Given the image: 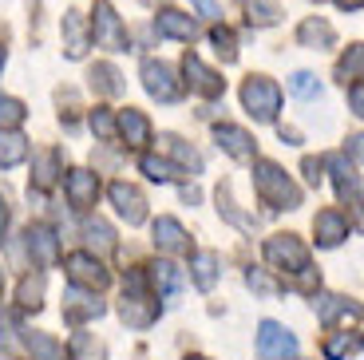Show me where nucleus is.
<instances>
[{
    "mask_svg": "<svg viewBox=\"0 0 364 360\" xmlns=\"http://www.w3.org/2000/svg\"><path fill=\"white\" fill-rule=\"evenodd\" d=\"M191 270H194V285H198L202 293H210V289H214V281H218V253H210V250L194 253Z\"/></svg>",
    "mask_w": 364,
    "mask_h": 360,
    "instance_id": "nucleus-24",
    "label": "nucleus"
},
{
    "mask_svg": "<svg viewBox=\"0 0 364 360\" xmlns=\"http://www.w3.org/2000/svg\"><path fill=\"white\" fill-rule=\"evenodd\" d=\"M155 245L163 253H191V238H186L182 222H174V218H159L155 222Z\"/></svg>",
    "mask_w": 364,
    "mask_h": 360,
    "instance_id": "nucleus-18",
    "label": "nucleus"
},
{
    "mask_svg": "<svg viewBox=\"0 0 364 360\" xmlns=\"http://www.w3.org/2000/svg\"><path fill=\"white\" fill-rule=\"evenodd\" d=\"M28 115V107L20 100H12V95H0V127H20Z\"/></svg>",
    "mask_w": 364,
    "mask_h": 360,
    "instance_id": "nucleus-37",
    "label": "nucleus"
},
{
    "mask_svg": "<svg viewBox=\"0 0 364 360\" xmlns=\"http://www.w3.org/2000/svg\"><path fill=\"white\" fill-rule=\"evenodd\" d=\"M301 171H305V182H309V186H321V171H325V162L305 159V166H301Z\"/></svg>",
    "mask_w": 364,
    "mask_h": 360,
    "instance_id": "nucleus-44",
    "label": "nucleus"
},
{
    "mask_svg": "<svg viewBox=\"0 0 364 360\" xmlns=\"http://www.w3.org/2000/svg\"><path fill=\"white\" fill-rule=\"evenodd\" d=\"M28 250L36 253L40 265H52L55 258H60V245H55V234L48 230V226H32L28 230Z\"/></svg>",
    "mask_w": 364,
    "mask_h": 360,
    "instance_id": "nucleus-22",
    "label": "nucleus"
},
{
    "mask_svg": "<svg viewBox=\"0 0 364 360\" xmlns=\"http://www.w3.org/2000/svg\"><path fill=\"white\" fill-rule=\"evenodd\" d=\"M194 9L202 12V16H210V20H218L222 16V9H218V0H191Z\"/></svg>",
    "mask_w": 364,
    "mask_h": 360,
    "instance_id": "nucleus-45",
    "label": "nucleus"
},
{
    "mask_svg": "<svg viewBox=\"0 0 364 360\" xmlns=\"http://www.w3.org/2000/svg\"><path fill=\"white\" fill-rule=\"evenodd\" d=\"M337 9H345V12H356V9H364V0H337Z\"/></svg>",
    "mask_w": 364,
    "mask_h": 360,
    "instance_id": "nucleus-47",
    "label": "nucleus"
},
{
    "mask_svg": "<svg viewBox=\"0 0 364 360\" xmlns=\"http://www.w3.org/2000/svg\"><path fill=\"white\" fill-rule=\"evenodd\" d=\"M64 190H68V198H72L75 210H87L91 202L100 198V179H95L91 171H72L68 182H64Z\"/></svg>",
    "mask_w": 364,
    "mask_h": 360,
    "instance_id": "nucleus-16",
    "label": "nucleus"
},
{
    "mask_svg": "<svg viewBox=\"0 0 364 360\" xmlns=\"http://www.w3.org/2000/svg\"><path fill=\"white\" fill-rule=\"evenodd\" d=\"M282 139H285V143H293V147L301 143V135H297V131H293V127H282Z\"/></svg>",
    "mask_w": 364,
    "mask_h": 360,
    "instance_id": "nucleus-48",
    "label": "nucleus"
},
{
    "mask_svg": "<svg viewBox=\"0 0 364 360\" xmlns=\"http://www.w3.org/2000/svg\"><path fill=\"white\" fill-rule=\"evenodd\" d=\"M68 352H72V360H100L103 356V349L91 341L87 333H75L72 337V349H68Z\"/></svg>",
    "mask_w": 364,
    "mask_h": 360,
    "instance_id": "nucleus-39",
    "label": "nucleus"
},
{
    "mask_svg": "<svg viewBox=\"0 0 364 360\" xmlns=\"http://www.w3.org/2000/svg\"><path fill=\"white\" fill-rule=\"evenodd\" d=\"M91 36H95V44L111 48V52H127V32H123V20L115 16V9H111L107 0H95Z\"/></svg>",
    "mask_w": 364,
    "mask_h": 360,
    "instance_id": "nucleus-5",
    "label": "nucleus"
},
{
    "mask_svg": "<svg viewBox=\"0 0 364 360\" xmlns=\"http://www.w3.org/2000/svg\"><path fill=\"white\" fill-rule=\"evenodd\" d=\"M83 242H87V250H100V253L115 250V234H111V226L100 222V218L83 226Z\"/></svg>",
    "mask_w": 364,
    "mask_h": 360,
    "instance_id": "nucleus-27",
    "label": "nucleus"
},
{
    "mask_svg": "<svg viewBox=\"0 0 364 360\" xmlns=\"http://www.w3.org/2000/svg\"><path fill=\"white\" fill-rule=\"evenodd\" d=\"M182 75H186L191 91H198V95H206V100H218L222 91H226V80H222L218 72H210L198 55H186V60H182Z\"/></svg>",
    "mask_w": 364,
    "mask_h": 360,
    "instance_id": "nucleus-8",
    "label": "nucleus"
},
{
    "mask_svg": "<svg viewBox=\"0 0 364 360\" xmlns=\"http://www.w3.org/2000/svg\"><path fill=\"white\" fill-rule=\"evenodd\" d=\"M254 186H257V194H262V202L273 206V210H297L301 206L297 182H293L289 174H285L277 162H269V159L254 162Z\"/></svg>",
    "mask_w": 364,
    "mask_h": 360,
    "instance_id": "nucleus-1",
    "label": "nucleus"
},
{
    "mask_svg": "<svg viewBox=\"0 0 364 360\" xmlns=\"http://www.w3.org/2000/svg\"><path fill=\"white\" fill-rule=\"evenodd\" d=\"M155 28L163 32V36H171V40H198V24H194L191 16H182V12H174V9H166V12H159V20H155Z\"/></svg>",
    "mask_w": 364,
    "mask_h": 360,
    "instance_id": "nucleus-20",
    "label": "nucleus"
},
{
    "mask_svg": "<svg viewBox=\"0 0 364 360\" xmlns=\"http://www.w3.org/2000/svg\"><path fill=\"white\" fill-rule=\"evenodd\" d=\"M143 88L151 91L159 103H174L182 95V83L174 80L171 63H163V60H146L143 63Z\"/></svg>",
    "mask_w": 364,
    "mask_h": 360,
    "instance_id": "nucleus-7",
    "label": "nucleus"
},
{
    "mask_svg": "<svg viewBox=\"0 0 364 360\" xmlns=\"http://www.w3.org/2000/svg\"><path fill=\"white\" fill-rule=\"evenodd\" d=\"M0 68H4V48H0Z\"/></svg>",
    "mask_w": 364,
    "mask_h": 360,
    "instance_id": "nucleus-50",
    "label": "nucleus"
},
{
    "mask_svg": "<svg viewBox=\"0 0 364 360\" xmlns=\"http://www.w3.org/2000/svg\"><path fill=\"white\" fill-rule=\"evenodd\" d=\"M317 317L333 329L337 321H360L364 305H356V301H348V297H337V293H325V297H317Z\"/></svg>",
    "mask_w": 364,
    "mask_h": 360,
    "instance_id": "nucleus-14",
    "label": "nucleus"
},
{
    "mask_svg": "<svg viewBox=\"0 0 364 360\" xmlns=\"http://www.w3.org/2000/svg\"><path fill=\"white\" fill-rule=\"evenodd\" d=\"M353 349H356V341L348 333H333V337H325V344H321V352H325L328 360H345Z\"/></svg>",
    "mask_w": 364,
    "mask_h": 360,
    "instance_id": "nucleus-35",
    "label": "nucleus"
},
{
    "mask_svg": "<svg viewBox=\"0 0 364 360\" xmlns=\"http://www.w3.org/2000/svg\"><path fill=\"white\" fill-rule=\"evenodd\" d=\"M246 285L254 289V293H262V297H273V293L282 289V285H277V281H269V277H265L262 270H250V273H246Z\"/></svg>",
    "mask_w": 364,
    "mask_h": 360,
    "instance_id": "nucleus-41",
    "label": "nucleus"
},
{
    "mask_svg": "<svg viewBox=\"0 0 364 360\" xmlns=\"http://www.w3.org/2000/svg\"><path fill=\"white\" fill-rule=\"evenodd\" d=\"M348 159H353V162H364V135H353V139H348Z\"/></svg>",
    "mask_w": 364,
    "mask_h": 360,
    "instance_id": "nucleus-46",
    "label": "nucleus"
},
{
    "mask_svg": "<svg viewBox=\"0 0 364 360\" xmlns=\"http://www.w3.org/2000/svg\"><path fill=\"white\" fill-rule=\"evenodd\" d=\"M119 313H123V321H127L131 329H146V324L163 313V309H159L155 297H146V293H127L123 305H119Z\"/></svg>",
    "mask_w": 364,
    "mask_h": 360,
    "instance_id": "nucleus-15",
    "label": "nucleus"
},
{
    "mask_svg": "<svg viewBox=\"0 0 364 360\" xmlns=\"http://www.w3.org/2000/svg\"><path fill=\"white\" fill-rule=\"evenodd\" d=\"M32 174H36V186H52L55 174H60V154H55V151H40Z\"/></svg>",
    "mask_w": 364,
    "mask_h": 360,
    "instance_id": "nucleus-29",
    "label": "nucleus"
},
{
    "mask_svg": "<svg viewBox=\"0 0 364 360\" xmlns=\"http://www.w3.org/2000/svg\"><path fill=\"white\" fill-rule=\"evenodd\" d=\"M68 277H72V285H91V289L107 285V270H103V261L91 258V253H72V258H68Z\"/></svg>",
    "mask_w": 364,
    "mask_h": 360,
    "instance_id": "nucleus-12",
    "label": "nucleus"
},
{
    "mask_svg": "<svg viewBox=\"0 0 364 360\" xmlns=\"http://www.w3.org/2000/svg\"><path fill=\"white\" fill-rule=\"evenodd\" d=\"M91 317H103V301L95 293H87L83 285H72L64 293V321L80 324V321H91Z\"/></svg>",
    "mask_w": 364,
    "mask_h": 360,
    "instance_id": "nucleus-11",
    "label": "nucleus"
},
{
    "mask_svg": "<svg viewBox=\"0 0 364 360\" xmlns=\"http://www.w3.org/2000/svg\"><path fill=\"white\" fill-rule=\"evenodd\" d=\"M4 222H9V210H4V198H0V234H4Z\"/></svg>",
    "mask_w": 364,
    "mask_h": 360,
    "instance_id": "nucleus-49",
    "label": "nucleus"
},
{
    "mask_svg": "<svg viewBox=\"0 0 364 360\" xmlns=\"http://www.w3.org/2000/svg\"><path fill=\"white\" fill-rule=\"evenodd\" d=\"M348 107H353V115L364 119V80L360 83H348Z\"/></svg>",
    "mask_w": 364,
    "mask_h": 360,
    "instance_id": "nucleus-43",
    "label": "nucleus"
},
{
    "mask_svg": "<svg viewBox=\"0 0 364 360\" xmlns=\"http://www.w3.org/2000/svg\"><path fill=\"white\" fill-rule=\"evenodd\" d=\"M28 159V139L12 127H0V166H16Z\"/></svg>",
    "mask_w": 364,
    "mask_h": 360,
    "instance_id": "nucleus-23",
    "label": "nucleus"
},
{
    "mask_svg": "<svg viewBox=\"0 0 364 360\" xmlns=\"http://www.w3.org/2000/svg\"><path fill=\"white\" fill-rule=\"evenodd\" d=\"M186 360H206V356H186Z\"/></svg>",
    "mask_w": 364,
    "mask_h": 360,
    "instance_id": "nucleus-51",
    "label": "nucleus"
},
{
    "mask_svg": "<svg viewBox=\"0 0 364 360\" xmlns=\"http://www.w3.org/2000/svg\"><path fill=\"white\" fill-rule=\"evenodd\" d=\"M297 40H301L305 48H313V52H328V48L337 44V32H333V24H328V20L309 16L305 24L297 28Z\"/></svg>",
    "mask_w": 364,
    "mask_h": 360,
    "instance_id": "nucleus-17",
    "label": "nucleus"
},
{
    "mask_svg": "<svg viewBox=\"0 0 364 360\" xmlns=\"http://www.w3.org/2000/svg\"><path fill=\"white\" fill-rule=\"evenodd\" d=\"M265 261H269L273 270H282V273H301L305 265H309V250L301 245V238L293 234H277L265 242Z\"/></svg>",
    "mask_w": 364,
    "mask_h": 360,
    "instance_id": "nucleus-3",
    "label": "nucleus"
},
{
    "mask_svg": "<svg viewBox=\"0 0 364 360\" xmlns=\"http://www.w3.org/2000/svg\"><path fill=\"white\" fill-rule=\"evenodd\" d=\"M163 143H166V151H171V154H174V159H178V162H182V166H186V171H194V174H198V171H202V159H198V154H194V151H191V147H186V143H182V139H174V135H166V139H163Z\"/></svg>",
    "mask_w": 364,
    "mask_h": 360,
    "instance_id": "nucleus-32",
    "label": "nucleus"
},
{
    "mask_svg": "<svg viewBox=\"0 0 364 360\" xmlns=\"http://www.w3.org/2000/svg\"><path fill=\"white\" fill-rule=\"evenodd\" d=\"M210 44H214V52H218L226 63L237 60V40H234V32H230V28H214V32H210Z\"/></svg>",
    "mask_w": 364,
    "mask_h": 360,
    "instance_id": "nucleus-31",
    "label": "nucleus"
},
{
    "mask_svg": "<svg viewBox=\"0 0 364 360\" xmlns=\"http://www.w3.org/2000/svg\"><path fill=\"white\" fill-rule=\"evenodd\" d=\"M91 131H95L100 139H115L119 127H115V119L107 115V107H95V111H91Z\"/></svg>",
    "mask_w": 364,
    "mask_h": 360,
    "instance_id": "nucleus-40",
    "label": "nucleus"
},
{
    "mask_svg": "<svg viewBox=\"0 0 364 360\" xmlns=\"http://www.w3.org/2000/svg\"><path fill=\"white\" fill-rule=\"evenodd\" d=\"M313 234H317V245L333 250V245H341L348 238V218L341 214V210H321V214L313 218Z\"/></svg>",
    "mask_w": 364,
    "mask_h": 360,
    "instance_id": "nucleus-13",
    "label": "nucleus"
},
{
    "mask_svg": "<svg viewBox=\"0 0 364 360\" xmlns=\"http://www.w3.org/2000/svg\"><path fill=\"white\" fill-rule=\"evenodd\" d=\"M325 171L333 174V186H337L341 202H348V206H360V179H356V166L348 154H328L325 159Z\"/></svg>",
    "mask_w": 364,
    "mask_h": 360,
    "instance_id": "nucleus-6",
    "label": "nucleus"
},
{
    "mask_svg": "<svg viewBox=\"0 0 364 360\" xmlns=\"http://www.w3.org/2000/svg\"><path fill=\"white\" fill-rule=\"evenodd\" d=\"M111 202H115L119 218L127 226H143L146 222V198L139 194L135 186H127V182H111Z\"/></svg>",
    "mask_w": 364,
    "mask_h": 360,
    "instance_id": "nucleus-9",
    "label": "nucleus"
},
{
    "mask_svg": "<svg viewBox=\"0 0 364 360\" xmlns=\"http://www.w3.org/2000/svg\"><path fill=\"white\" fill-rule=\"evenodd\" d=\"M28 349L36 352L40 360H64V349H60L55 341H48L44 333H28Z\"/></svg>",
    "mask_w": 364,
    "mask_h": 360,
    "instance_id": "nucleus-38",
    "label": "nucleus"
},
{
    "mask_svg": "<svg viewBox=\"0 0 364 360\" xmlns=\"http://www.w3.org/2000/svg\"><path fill=\"white\" fill-rule=\"evenodd\" d=\"M242 107L257 119V123H273L277 111H282V88L265 75H250L242 83Z\"/></svg>",
    "mask_w": 364,
    "mask_h": 360,
    "instance_id": "nucleus-2",
    "label": "nucleus"
},
{
    "mask_svg": "<svg viewBox=\"0 0 364 360\" xmlns=\"http://www.w3.org/2000/svg\"><path fill=\"white\" fill-rule=\"evenodd\" d=\"M337 80L345 83V88L364 80V44H348V52L337 60Z\"/></svg>",
    "mask_w": 364,
    "mask_h": 360,
    "instance_id": "nucleus-25",
    "label": "nucleus"
},
{
    "mask_svg": "<svg viewBox=\"0 0 364 360\" xmlns=\"http://www.w3.org/2000/svg\"><path fill=\"white\" fill-rule=\"evenodd\" d=\"M257 356L262 360H293L297 356V337L289 329H282L277 321L257 324Z\"/></svg>",
    "mask_w": 364,
    "mask_h": 360,
    "instance_id": "nucleus-4",
    "label": "nucleus"
},
{
    "mask_svg": "<svg viewBox=\"0 0 364 360\" xmlns=\"http://www.w3.org/2000/svg\"><path fill=\"white\" fill-rule=\"evenodd\" d=\"M40 297H44V273L20 281V305L24 309H40Z\"/></svg>",
    "mask_w": 364,
    "mask_h": 360,
    "instance_id": "nucleus-34",
    "label": "nucleus"
},
{
    "mask_svg": "<svg viewBox=\"0 0 364 360\" xmlns=\"http://www.w3.org/2000/svg\"><path fill=\"white\" fill-rule=\"evenodd\" d=\"M119 135L127 139V147H146L151 143V123H146V115L143 111H135V107H127V111H119Z\"/></svg>",
    "mask_w": 364,
    "mask_h": 360,
    "instance_id": "nucleus-19",
    "label": "nucleus"
},
{
    "mask_svg": "<svg viewBox=\"0 0 364 360\" xmlns=\"http://www.w3.org/2000/svg\"><path fill=\"white\" fill-rule=\"evenodd\" d=\"M293 285L305 289V293H317V289H321V273H313L309 265H305L301 273H293Z\"/></svg>",
    "mask_w": 364,
    "mask_h": 360,
    "instance_id": "nucleus-42",
    "label": "nucleus"
},
{
    "mask_svg": "<svg viewBox=\"0 0 364 360\" xmlns=\"http://www.w3.org/2000/svg\"><path fill=\"white\" fill-rule=\"evenodd\" d=\"M139 166H143V174L151 182H171L174 179V166L166 159H155V154H143V162H139Z\"/></svg>",
    "mask_w": 364,
    "mask_h": 360,
    "instance_id": "nucleus-36",
    "label": "nucleus"
},
{
    "mask_svg": "<svg viewBox=\"0 0 364 360\" xmlns=\"http://www.w3.org/2000/svg\"><path fill=\"white\" fill-rule=\"evenodd\" d=\"M151 285H155L159 297H174L182 289V273L174 270L171 261H155V265H151Z\"/></svg>",
    "mask_w": 364,
    "mask_h": 360,
    "instance_id": "nucleus-26",
    "label": "nucleus"
},
{
    "mask_svg": "<svg viewBox=\"0 0 364 360\" xmlns=\"http://www.w3.org/2000/svg\"><path fill=\"white\" fill-rule=\"evenodd\" d=\"M91 80H95V88H100L103 95H119V91H123L119 72L111 68V63H95V68H91Z\"/></svg>",
    "mask_w": 364,
    "mask_h": 360,
    "instance_id": "nucleus-30",
    "label": "nucleus"
},
{
    "mask_svg": "<svg viewBox=\"0 0 364 360\" xmlns=\"http://www.w3.org/2000/svg\"><path fill=\"white\" fill-rule=\"evenodd\" d=\"M246 9H250V24H257V28H269L282 20V4L277 0H250Z\"/></svg>",
    "mask_w": 364,
    "mask_h": 360,
    "instance_id": "nucleus-28",
    "label": "nucleus"
},
{
    "mask_svg": "<svg viewBox=\"0 0 364 360\" xmlns=\"http://www.w3.org/2000/svg\"><path fill=\"white\" fill-rule=\"evenodd\" d=\"M64 48L72 60H80L83 52H87V20L80 16V12H68L64 16Z\"/></svg>",
    "mask_w": 364,
    "mask_h": 360,
    "instance_id": "nucleus-21",
    "label": "nucleus"
},
{
    "mask_svg": "<svg viewBox=\"0 0 364 360\" xmlns=\"http://www.w3.org/2000/svg\"><path fill=\"white\" fill-rule=\"evenodd\" d=\"M289 91L297 95V100H313V95H321V83L313 72H293L289 75Z\"/></svg>",
    "mask_w": 364,
    "mask_h": 360,
    "instance_id": "nucleus-33",
    "label": "nucleus"
},
{
    "mask_svg": "<svg viewBox=\"0 0 364 360\" xmlns=\"http://www.w3.org/2000/svg\"><path fill=\"white\" fill-rule=\"evenodd\" d=\"M214 143H218L230 159H242V162L254 159V151H257L254 135L242 131V127H234V123H218V127H214Z\"/></svg>",
    "mask_w": 364,
    "mask_h": 360,
    "instance_id": "nucleus-10",
    "label": "nucleus"
}]
</instances>
